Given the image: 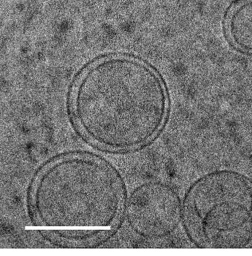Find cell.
I'll use <instances>...</instances> for the list:
<instances>
[{"instance_id": "7a4b0ae2", "label": "cell", "mask_w": 252, "mask_h": 256, "mask_svg": "<svg viewBox=\"0 0 252 256\" xmlns=\"http://www.w3.org/2000/svg\"><path fill=\"white\" fill-rule=\"evenodd\" d=\"M187 230L216 248H235L252 234V182L243 174L220 170L192 185L183 204Z\"/></svg>"}, {"instance_id": "3957f363", "label": "cell", "mask_w": 252, "mask_h": 256, "mask_svg": "<svg viewBox=\"0 0 252 256\" xmlns=\"http://www.w3.org/2000/svg\"><path fill=\"white\" fill-rule=\"evenodd\" d=\"M182 208L178 194L169 185L150 182L132 193L127 218L135 231L146 238L172 233L180 222Z\"/></svg>"}, {"instance_id": "277c9868", "label": "cell", "mask_w": 252, "mask_h": 256, "mask_svg": "<svg viewBox=\"0 0 252 256\" xmlns=\"http://www.w3.org/2000/svg\"><path fill=\"white\" fill-rule=\"evenodd\" d=\"M229 26L230 36L235 44L252 52V2L234 10L230 16Z\"/></svg>"}, {"instance_id": "6da1fadb", "label": "cell", "mask_w": 252, "mask_h": 256, "mask_svg": "<svg viewBox=\"0 0 252 256\" xmlns=\"http://www.w3.org/2000/svg\"><path fill=\"white\" fill-rule=\"evenodd\" d=\"M114 96L107 92L91 95L78 92V112L87 110L80 120L92 137L105 145L128 148L143 145L163 122L166 98L153 70L139 62H114Z\"/></svg>"}]
</instances>
